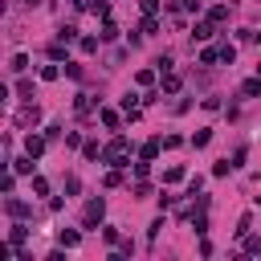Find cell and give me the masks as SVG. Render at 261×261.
I'll return each mask as SVG.
<instances>
[{
	"instance_id": "obj_3",
	"label": "cell",
	"mask_w": 261,
	"mask_h": 261,
	"mask_svg": "<svg viewBox=\"0 0 261 261\" xmlns=\"http://www.w3.org/2000/svg\"><path fill=\"white\" fill-rule=\"evenodd\" d=\"M4 212H8V216H16V220H24V216H33V208H29L24 200H16L12 192H8V200H4Z\"/></svg>"
},
{
	"instance_id": "obj_6",
	"label": "cell",
	"mask_w": 261,
	"mask_h": 261,
	"mask_svg": "<svg viewBox=\"0 0 261 261\" xmlns=\"http://www.w3.org/2000/svg\"><path fill=\"white\" fill-rule=\"evenodd\" d=\"M24 151H29L33 159H41V155H45V139H41V135H29V139H24Z\"/></svg>"
},
{
	"instance_id": "obj_32",
	"label": "cell",
	"mask_w": 261,
	"mask_h": 261,
	"mask_svg": "<svg viewBox=\"0 0 261 261\" xmlns=\"http://www.w3.org/2000/svg\"><path fill=\"white\" fill-rule=\"evenodd\" d=\"M155 82V69H139V86H151Z\"/></svg>"
},
{
	"instance_id": "obj_2",
	"label": "cell",
	"mask_w": 261,
	"mask_h": 261,
	"mask_svg": "<svg viewBox=\"0 0 261 261\" xmlns=\"http://www.w3.org/2000/svg\"><path fill=\"white\" fill-rule=\"evenodd\" d=\"M102 216H106V200H102V196H94V200L86 204V216H82V224H86V228H94V224H102Z\"/></svg>"
},
{
	"instance_id": "obj_35",
	"label": "cell",
	"mask_w": 261,
	"mask_h": 261,
	"mask_svg": "<svg viewBox=\"0 0 261 261\" xmlns=\"http://www.w3.org/2000/svg\"><path fill=\"white\" fill-rule=\"evenodd\" d=\"M20 4H24V8H37V4H41V0H20Z\"/></svg>"
},
{
	"instance_id": "obj_9",
	"label": "cell",
	"mask_w": 261,
	"mask_h": 261,
	"mask_svg": "<svg viewBox=\"0 0 261 261\" xmlns=\"http://www.w3.org/2000/svg\"><path fill=\"white\" fill-rule=\"evenodd\" d=\"M12 171H16V175H33V155L24 151L20 159H12Z\"/></svg>"
},
{
	"instance_id": "obj_5",
	"label": "cell",
	"mask_w": 261,
	"mask_h": 261,
	"mask_svg": "<svg viewBox=\"0 0 261 261\" xmlns=\"http://www.w3.org/2000/svg\"><path fill=\"white\" fill-rule=\"evenodd\" d=\"M16 122H20V126H37V122H41V110H37V106H24V110L16 114Z\"/></svg>"
},
{
	"instance_id": "obj_30",
	"label": "cell",
	"mask_w": 261,
	"mask_h": 261,
	"mask_svg": "<svg viewBox=\"0 0 261 261\" xmlns=\"http://www.w3.org/2000/svg\"><path fill=\"white\" fill-rule=\"evenodd\" d=\"M90 8H94V12H98V16H110V4H106V0H94V4H90Z\"/></svg>"
},
{
	"instance_id": "obj_22",
	"label": "cell",
	"mask_w": 261,
	"mask_h": 261,
	"mask_svg": "<svg viewBox=\"0 0 261 261\" xmlns=\"http://www.w3.org/2000/svg\"><path fill=\"white\" fill-rule=\"evenodd\" d=\"M33 192H37V196H49V184H45V175H33Z\"/></svg>"
},
{
	"instance_id": "obj_34",
	"label": "cell",
	"mask_w": 261,
	"mask_h": 261,
	"mask_svg": "<svg viewBox=\"0 0 261 261\" xmlns=\"http://www.w3.org/2000/svg\"><path fill=\"white\" fill-rule=\"evenodd\" d=\"M69 4H73V8H86V4H90V0H69Z\"/></svg>"
},
{
	"instance_id": "obj_24",
	"label": "cell",
	"mask_w": 261,
	"mask_h": 261,
	"mask_svg": "<svg viewBox=\"0 0 261 261\" xmlns=\"http://www.w3.org/2000/svg\"><path fill=\"white\" fill-rule=\"evenodd\" d=\"M98 37H102V41H114V37H118V29H114V24H110V20H106V24H102V33H98Z\"/></svg>"
},
{
	"instance_id": "obj_1",
	"label": "cell",
	"mask_w": 261,
	"mask_h": 261,
	"mask_svg": "<svg viewBox=\"0 0 261 261\" xmlns=\"http://www.w3.org/2000/svg\"><path fill=\"white\" fill-rule=\"evenodd\" d=\"M126 151H130V139H126V135H114V143H110V147H102V163H110V167H122Z\"/></svg>"
},
{
	"instance_id": "obj_36",
	"label": "cell",
	"mask_w": 261,
	"mask_h": 261,
	"mask_svg": "<svg viewBox=\"0 0 261 261\" xmlns=\"http://www.w3.org/2000/svg\"><path fill=\"white\" fill-rule=\"evenodd\" d=\"M257 77H261V65H257Z\"/></svg>"
},
{
	"instance_id": "obj_15",
	"label": "cell",
	"mask_w": 261,
	"mask_h": 261,
	"mask_svg": "<svg viewBox=\"0 0 261 261\" xmlns=\"http://www.w3.org/2000/svg\"><path fill=\"white\" fill-rule=\"evenodd\" d=\"M216 53H220V61H228V65H232V61H237V45H228V41H224V45H220V49H216Z\"/></svg>"
},
{
	"instance_id": "obj_27",
	"label": "cell",
	"mask_w": 261,
	"mask_h": 261,
	"mask_svg": "<svg viewBox=\"0 0 261 261\" xmlns=\"http://www.w3.org/2000/svg\"><path fill=\"white\" fill-rule=\"evenodd\" d=\"M102 184H106V188H118V184H122V175H118V171H106V175H102Z\"/></svg>"
},
{
	"instance_id": "obj_28",
	"label": "cell",
	"mask_w": 261,
	"mask_h": 261,
	"mask_svg": "<svg viewBox=\"0 0 261 261\" xmlns=\"http://www.w3.org/2000/svg\"><path fill=\"white\" fill-rule=\"evenodd\" d=\"M77 192H82V184H77V175H69L65 179V196H77Z\"/></svg>"
},
{
	"instance_id": "obj_11",
	"label": "cell",
	"mask_w": 261,
	"mask_h": 261,
	"mask_svg": "<svg viewBox=\"0 0 261 261\" xmlns=\"http://www.w3.org/2000/svg\"><path fill=\"white\" fill-rule=\"evenodd\" d=\"M159 147H163L159 139H147V143H143V151H139V159H155V155H159Z\"/></svg>"
},
{
	"instance_id": "obj_18",
	"label": "cell",
	"mask_w": 261,
	"mask_h": 261,
	"mask_svg": "<svg viewBox=\"0 0 261 261\" xmlns=\"http://www.w3.org/2000/svg\"><path fill=\"white\" fill-rule=\"evenodd\" d=\"M8 69H12V73H24V69H29V57H24V53H16V57H12V65H8Z\"/></svg>"
},
{
	"instance_id": "obj_33",
	"label": "cell",
	"mask_w": 261,
	"mask_h": 261,
	"mask_svg": "<svg viewBox=\"0 0 261 261\" xmlns=\"http://www.w3.org/2000/svg\"><path fill=\"white\" fill-rule=\"evenodd\" d=\"M139 4H143V12H147V16H155V8H159V0H139Z\"/></svg>"
},
{
	"instance_id": "obj_21",
	"label": "cell",
	"mask_w": 261,
	"mask_h": 261,
	"mask_svg": "<svg viewBox=\"0 0 261 261\" xmlns=\"http://www.w3.org/2000/svg\"><path fill=\"white\" fill-rule=\"evenodd\" d=\"M163 179H167V184H179V179H184V167H167Z\"/></svg>"
},
{
	"instance_id": "obj_25",
	"label": "cell",
	"mask_w": 261,
	"mask_h": 261,
	"mask_svg": "<svg viewBox=\"0 0 261 261\" xmlns=\"http://www.w3.org/2000/svg\"><path fill=\"white\" fill-rule=\"evenodd\" d=\"M98 41H102V37H98ZM98 41H94V37H82V53H98Z\"/></svg>"
},
{
	"instance_id": "obj_20",
	"label": "cell",
	"mask_w": 261,
	"mask_h": 261,
	"mask_svg": "<svg viewBox=\"0 0 261 261\" xmlns=\"http://www.w3.org/2000/svg\"><path fill=\"white\" fill-rule=\"evenodd\" d=\"M163 90L175 94V90H179V77H175V73H163Z\"/></svg>"
},
{
	"instance_id": "obj_10",
	"label": "cell",
	"mask_w": 261,
	"mask_h": 261,
	"mask_svg": "<svg viewBox=\"0 0 261 261\" xmlns=\"http://www.w3.org/2000/svg\"><path fill=\"white\" fill-rule=\"evenodd\" d=\"M73 110H77V114L86 118V114L94 110V98H90V94H77V102H73Z\"/></svg>"
},
{
	"instance_id": "obj_12",
	"label": "cell",
	"mask_w": 261,
	"mask_h": 261,
	"mask_svg": "<svg viewBox=\"0 0 261 261\" xmlns=\"http://www.w3.org/2000/svg\"><path fill=\"white\" fill-rule=\"evenodd\" d=\"M24 237H29V228H24V224H12V228H8V241H12L16 249L24 245Z\"/></svg>"
},
{
	"instance_id": "obj_29",
	"label": "cell",
	"mask_w": 261,
	"mask_h": 261,
	"mask_svg": "<svg viewBox=\"0 0 261 261\" xmlns=\"http://www.w3.org/2000/svg\"><path fill=\"white\" fill-rule=\"evenodd\" d=\"M245 253H261V237H245Z\"/></svg>"
},
{
	"instance_id": "obj_31",
	"label": "cell",
	"mask_w": 261,
	"mask_h": 261,
	"mask_svg": "<svg viewBox=\"0 0 261 261\" xmlns=\"http://www.w3.org/2000/svg\"><path fill=\"white\" fill-rule=\"evenodd\" d=\"M155 69H159V73H171V57H167V53H163V57H159V61H155Z\"/></svg>"
},
{
	"instance_id": "obj_4",
	"label": "cell",
	"mask_w": 261,
	"mask_h": 261,
	"mask_svg": "<svg viewBox=\"0 0 261 261\" xmlns=\"http://www.w3.org/2000/svg\"><path fill=\"white\" fill-rule=\"evenodd\" d=\"M212 24H216V20H196V24H192V37H196V41H208V37L216 33Z\"/></svg>"
},
{
	"instance_id": "obj_14",
	"label": "cell",
	"mask_w": 261,
	"mask_h": 261,
	"mask_svg": "<svg viewBox=\"0 0 261 261\" xmlns=\"http://www.w3.org/2000/svg\"><path fill=\"white\" fill-rule=\"evenodd\" d=\"M241 94H245V98H257V94H261V77H249V82L241 86Z\"/></svg>"
},
{
	"instance_id": "obj_23",
	"label": "cell",
	"mask_w": 261,
	"mask_h": 261,
	"mask_svg": "<svg viewBox=\"0 0 261 261\" xmlns=\"http://www.w3.org/2000/svg\"><path fill=\"white\" fill-rule=\"evenodd\" d=\"M57 41H77V29H73V24H65V29L57 33Z\"/></svg>"
},
{
	"instance_id": "obj_7",
	"label": "cell",
	"mask_w": 261,
	"mask_h": 261,
	"mask_svg": "<svg viewBox=\"0 0 261 261\" xmlns=\"http://www.w3.org/2000/svg\"><path fill=\"white\" fill-rule=\"evenodd\" d=\"M57 241H61V249H77V245H82V232H73V228H61V232H57Z\"/></svg>"
},
{
	"instance_id": "obj_19",
	"label": "cell",
	"mask_w": 261,
	"mask_h": 261,
	"mask_svg": "<svg viewBox=\"0 0 261 261\" xmlns=\"http://www.w3.org/2000/svg\"><path fill=\"white\" fill-rule=\"evenodd\" d=\"M208 143H212V130H196L192 135V147H208Z\"/></svg>"
},
{
	"instance_id": "obj_13",
	"label": "cell",
	"mask_w": 261,
	"mask_h": 261,
	"mask_svg": "<svg viewBox=\"0 0 261 261\" xmlns=\"http://www.w3.org/2000/svg\"><path fill=\"white\" fill-rule=\"evenodd\" d=\"M102 241H106V245H118V241H122V232H118L114 224H102Z\"/></svg>"
},
{
	"instance_id": "obj_16",
	"label": "cell",
	"mask_w": 261,
	"mask_h": 261,
	"mask_svg": "<svg viewBox=\"0 0 261 261\" xmlns=\"http://www.w3.org/2000/svg\"><path fill=\"white\" fill-rule=\"evenodd\" d=\"M16 94H20L24 102H33V82H29V77H20V82H16Z\"/></svg>"
},
{
	"instance_id": "obj_8",
	"label": "cell",
	"mask_w": 261,
	"mask_h": 261,
	"mask_svg": "<svg viewBox=\"0 0 261 261\" xmlns=\"http://www.w3.org/2000/svg\"><path fill=\"white\" fill-rule=\"evenodd\" d=\"M98 118H102V126H106V130H118V110L102 106V110H98Z\"/></svg>"
},
{
	"instance_id": "obj_26",
	"label": "cell",
	"mask_w": 261,
	"mask_h": 261,
	"mask_svg": "<svg viewBox=\"0 0 261 261\" xmlns=\"http://www.w3.org/2000/svg\"><path fill=\"white\" fill-rule=\"evenodd\" d=\"M212 61H220V53H216V49H204V53H200V65H212Z\"/></svg>"
},
{
	"instance_id": "obj_17",
	"label": "cell",
	"mask_w": 261,
	"mask_h": 261,
	"mask_svg": "<svg viewBox=\"0 0 261 261\" xmlns=\"http://www.w3.org/2000/svg\"><path fill=\"white\" fill-rule=\"evenodd\" d=\"M208 20H216V24H220V20H228V4H216V8L208 12Z\"/></svg>"
}]
</instances>
